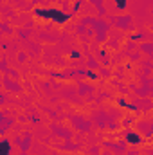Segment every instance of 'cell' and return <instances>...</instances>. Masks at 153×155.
<instances>
[{"instance_id": "1", "label": "cell", "mask_w": 153, "mask_h": 155, "mask_svg": "<svg viewBox=\"0 0 153 155\" xmlns=\"http://www.w3.org/2000/svg\"><path fill=\"white\" fill-rule=\"evenodd\" d=\"M7 150H9L7 143H0V155H7Z\"/></svg>"}]
</instances>
